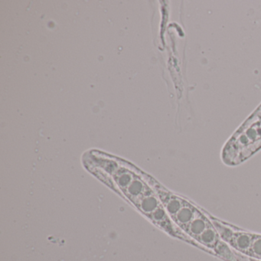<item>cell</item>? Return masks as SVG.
Instances as JSON below:
<instances>
[{
    "label": "cell",
    "instance_id": "6da1fadb",
    "mask_svg": "<svg viewBox=\"0 0 261 261\" xmlns=\"http://www.w3.org/2000/svg\"><path fill=\"white\" fill-rule=\"evenodd\" d=\"M112 162L109 169L105 168V170L110 172L111 180L114 181L116 188L168 234L193 245L194 240L173 223L153 187L147 185L146 175L143 180L135 171L123 166V162L119 166L116 161Z\"/></svg>",
    "mask_w": 261,
    "mask_h": 261
},
{
    "label": "cell",
    "instance_id": "7a4b0ae2",
    "mask_svg": "<svg viewBox=\"0 0 261 261\" xmlns=\"http://www.w3.org/2000/svg\"><path fill=\"white\" fill-rule=\"evenodd\" d=\"M260 149H261V104L226 142L221 150V160L226 166H238Z\"/></svg>",
    "mask_w": 261,
    "mask_h": 261
},
{
    "label": "cell",
    "instance_id": "3957f363",
    "mask_svg": "<svg viewBox=\"0 0 261 261\" xmlns=\"http://www.w3.org/2000/svg\"><path fill=\"white\" fill-rule=\"evenodd\" d=\"M247 257L252 259L261 260V234H253V238L250 247L249 249Z\"/></svg>",
    "mask_w": 261,
    "mask_h": 261
}]
</instances>
